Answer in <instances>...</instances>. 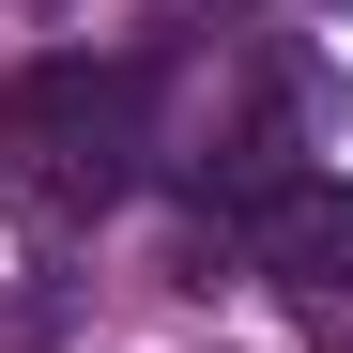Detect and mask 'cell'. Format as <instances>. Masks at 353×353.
I'll return each instance as SVG.
<instances>
[{
	"label": "cell",
	"mask_w": 353,
	"mask_h": 353,
	"mask_svg": "<svg viewBox=\"0 0 353 353\" xmlns=\"http://www.w3.org/2000/svg\"><path fill=\"white\" fill-rule=\"evenodd\" d=\"M139 154H154V62L62 46V62L0 77V185H16L31 215H108L139 185Z\"/></svg>",
	"instance_id": "cell-1"
},
{
	"label": "cell",
	"mask_w": 353,
	"mask_h": 353,
	"mask_svg": "<svg viewBox=\"0 0 353 353\" xmlns=\"http://www.w3.org/2000/svg\"><path fill=\"white\" fill-rule=\"evenodd\" d=\"M246 261L276 276V292H307V307H353V200L323 185V169H292V185H261L246 215Z\"/></svg>",
	"instance_id": "cell-2"
},
{
	"label": "cell",
	"mask_w": 353,
	"mask_h": 353,
	"mask_svg": "<svg viewBox=\"0 0 353 353\" xmlns=\"http://www.w3.org/2000/svg\"><path fill=\"white\" fill-rule=\"evenodd\" d=\"M338 353H353V338H338Z\"/></svg>",
	"instance_id": "cell-3"
}]
</instances>
